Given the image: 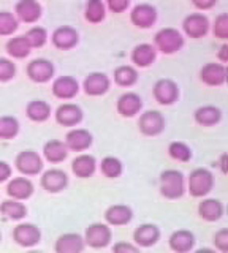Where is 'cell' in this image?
<instances>
[{
  "label": "cell",
  "mask_w": 228,
  "mask_h": 253,
  "mask_svg": "<svg viewBox=\"0 0 228 253\" xmlns=\"http://www.w3.org/2000/svg\"><path fill=\"white\" fill-rule=\"evenodd\" d=\"M0 242H2V233H0Z\"/></svg>",
  "instance_id": "cell-52"
},
{
  "label": "cell",
  "mask_w": 228,
  "mask_h": 253,
  "mask_svg": "<svg viewBox=\"0 0 228 253\" xmlns=\"http://www.w3.org/2000/svg\"><path fill=\"white\" fill-rule=\"evenodd\" d=\"M19 27V21L11 11H0V37H11Z\"/></svg>",
  "instance_id": "cell-40"
},
{
  "label": "cell",
  "mask_w": 228,
  "mask_h": 253,
  "mask_svg": "<svg viewBox=\"0 0 228 253\" xmlns=\"http://www.w3.org/2000/svg\"><path fill=\"white\" fill-rule=\"evenodd\" d=\"M113 78H114V83L119 87L129 89V87L135 85L138 83L139 75H138V70L133 65H121L114 70Z\"/></svg>",
  "instance_id": "cell-33"
},
{
  "label": "cell",
  "mask_w": 228,
  "mask_h": 253,
  "mask_svg": "<svg viewBox=\"0 0 228 253\" xmlns=\"http://www.w3.org/2000/svg\"><path fill=\"white\" fill-rule=\"evenodd\" d=\"M5 51L13 59H26L27 55L32 52L24 35H18V37L10 38L5 44Z\"/></svg>",
  "instance_id": "cell-34"
},
{
  "label": "cell",
  "mask_w": 228,
  "mask_h": 253,
  "mask_svg": "<svg viewBox=\"0 0 228 253\" xmlns=\"http://www.w3.org/2000/svg\"><path fill=\"white\" fill-rule=\"evenodd\" d=\"M130 59L135 68H147L155 62L157 49L151 43H139L132 49Z\"/></svg>",
  "instance_id": "cell-26"
},
{
  "label": "cell",
  "mask_w": 228,
  "mask_h": 253,
  "mask_svg": "<svg viewBox=\"0 0 228 253\" xmlns=\"http://www.w3.org/2000/svg\"><path fill=\"white\" fill-rule=\"evenodd\" d=\"M35 193V185L29 177L19 176L11 177L6 184V195L10 196V200L16 201H27L30 196Z\"/></svg>",
  "instance_id": "cell-17"
},
{
  "label": "cell",
  "mask_w": 228,
  "mask_h": 253,
  "mask_svg": "<svg viewBox=\"0 0 228 253\" xmlns=\"http://www.w3.org/2000/svg\"><path fill=\"white\" fill-rule=\"evenodd\" d=\"M103 217L108 226H125L133 220V209L127 204H113L105 211Z\"/></svg>",
  "instance_id": "cell-25"
},
{
  "label": "cell",
  "mask_w": 228,
  "mask_h": 253,
  "mask_svg": "<svg viewBox=\"0 0 228 253\" xmlns=\"http://www.w3.org/2000/svg\"><path fill=\"white\" fill-rule=\"evenodd\" d=\"M200 79L208 87H220L227 81V68L222 63L216 62L204 63L200 70Z\"/></svg>",
  "instance_id": "cell-21"
},
{
  "label": "cell",
  "mask_w": 228,
  "mask_h": 253,
  "mask_svg": "<svg viewBox=\"0 0 228 253\" xmlns=\"http://www.w3.org/2000/svg\"><path fill=\"white\" fill-rule=\"evenodd\" d=\"M216 184L214 174L206 168H196L187 177L185 188L193 198H204L212 192Z\"/></svg>",
  "instance_id": "cell-3"
},
{
  "label": "cell",
  "mask_w": 228,
  "mask_h": 253,
  "mask_svg": "<svg viewBox=\"0 0 228 253\" xmlns=\"http://www.w3.org/2000/svg\"><path fill=\"white\" fill-rule=\"evenodd\" d=\"M225 213V206L222 201L216 200V198H206L198 204V215L201 220L209 221V223H214L219 221L224 217Z\"/></svg>",
  "instance_id": "cell-28"
},
{
  "label": "cell",
  "mask_w": 228,
  "mask_h": 253,
  "mask_svg": "<svg viewBox=\"0 0 228 253\" xmlns=\"http://www.w3.org/2000/svg\"><path fill=\"white\" fill-rule=\"evenodd\" d=\"M43 158L35 150H21L14 158V168L24 177L38 176L43 171Z\"/></svg>",
  "instance_id": "cell-4"
},
{
  "label": "cell",
  "mask_w": 228,
  "mask_h": 253,
  "mask_svg": "<svg viewBox=\"0 0 228 253\" xmlns=\"http://www.w3.org/2000/svg\"><path fill=\"white\" fill-rule=\"evenodd\" d=\"M16 76V63L8 57H0V83H10Z\"/></svg>",
  "instance_id": "cell-42"
},
{
  "label": "cell",
  "mask_w": 228,
  "mask_h": 253,
  "mask_svg": "<svg viewBox=\"0 0 228 253\" xmlns=\"http://www.w3.org/2000/svg\"><path fill=\"white\" fill-rule=\"evenodd\" d=\"M217 59L219 62L222 63V65H225V63L228 62V44H222L219 49V54H217Z\"/></svg>",
  "instance_id": "cell-48"
},
{
  "label": "cell",
  "mask_w": 228,
  "mask_h": 253,
  "mask_svg": "<svg viewBox=\"0 0 228 253\" xmlns=\"http://www.w3.org/2000/svg\"><path fill=\"white\" fill-rule=\"evenodd\" d=\"M162 231L160 228L154 223H143L135 228L133 231V244L139 249H149L160 241Z\"/></svg>",
  "instance_id": "cell-16"
},
{
  "label": "cell",
  "mask_w": 228,
  "mask_h": 253,
  "mask_svg": "<svg viewBox=\"0 0 228 253\" xmlns=\"http://www.w3.org/2000/svg\"><path fill=\"white\" fill-rule=\"evenodd\" d=\"M26 116L32 122H46L51 117V105L45 100H32L26 106Z\"/></svg>",
  "instance_id": "cell-32"
},
{
  "label": "cell",
  "mask_w": 228,
  "mask_h": 253,
  "mask_svg": "<svg viewBox=\"0 0 228 253\" xmlns=\"http://www.w3.org/2000/svg\"><path fill=\"white\" fill-rule=\"evenodd\" d=\"M168 155L173 158V160L176 162H181V163H187L192 160L193 157V152L188 144H185V142L182 141H173L170 142L168 146Z\"/></svg>",
  "instance_id": "cell-38"
},
{
  "label": "cell",
  "mask_w": 228,
  "mask_h": 253,
  "mask_svg": "<svg viewBox=\"0 0 228 253\" xmlns=\"http://www.w3.org/2000/svg\"><path fill=\"white\" fill-rule=\"evenodd\" d=\"M111 89V79L108 75L101 71H93L84 78L83 81V90L89 97H101Z\"/></svg>",
  "instance_id": "cell-14"
},
{
  "label": "cell",
  "mask_w": 228,
  "mask_h": 253,
  "mask_svg": "<svg viewBox=\"0 0 228 253\" xmlns=\"http://www.w3.org/2000/svg\"><path fill=\"white\" fill-rule=\"evenodd\" d=\"M21 130L19 121L13 116H2L0 117V139H14Z\"/></svg>",
  "instance_id": "cell-37"
},
{
  "label": "cell",
  "mask_w": 228,
  "mask_h": 253,
  "mask_svg": "<svg viewBox=\"0 0 228 253\" xmlns=\"http://www.w3.org/2000/svg\"><path fill=\"white\" fill-rule=\"evenodd\" d=\"M0 213L8 218V220H13V221H21L27 217V206L21 201H16V200H5L0 203Z\"/></svg>",
  "instance_id": "cell-31"
},
{
  "label": "cell",
  "mask_w": 228,
  "mask_h": 253,
  "mask_svg": "<svg viewBox=\"0 0 228 253\" xmlns=\"http://www.w3.org/2000/svg\"><path fill=\"white\" fill-rule=\"evenodd\" d=\"M51 43L59 51H70L80 43V32L72 26H60L51 34Z\"/></svg>",
  "instance_id": "cell-13"
},
{
  "label": "cell",
  "mask_w": 228,
  "mask_h": 253,
  "mask_svg": "<svg viewBox=\"0 0 228 253\" xmlns=\"http://www.w3.org/2000/svg\"><path fill=\"white\" fill-rule=\"evenodd\" d=\"M98 168L97 158L91 154H80L73 158L72 162V171L76 177L80 179H89L95 174Z\"/></svg>",
  "instance_id": "cell-27"
},
{
  "label": "cell",
  "mask_w": 228,
  "mask_h": 253,
  "mask_svg": "<svg viewBox=\"0 0 228 253\" xmlns=\"http://www.w3.org/2000/svg\"><path fill=\"white\" fill-rule=\"evenodd\" d=\"M159 18V13H157V8L151 3H137L132 8L130 11V21L137 29H151L154 24L157 22Z\"/></svg>",
  "instance_id": "cell-11"
},
{
  "label": "cell",
  "mask_w": 228,
  "mask_h": 253,
  "mask_svg": "<svg viewBox=\"0 0 228 253\" xmlns=\"http://www.w3.org/2000/svg\"><path fill=\"white\" fill-rule=\"evenodd\" d=\"M68 174L65 171H62L59 168H51L48 171H45L40 177V185L45 192H48L51 195H56L64 192L68 187Z\"/></svg>",
  "instance_id": "cell-12"
},
{
  "label": "cell",
  "mask_w": 228,
  "mask_h": 253,
  "mask_svg": "<svg viewBox=\"0 0 228 253\" xmlns=\"http://www.w3.org/2000/svg\"><path fill=\"white\" fill-rule=\"evenodd\" d=\"M167 128V121H165V117L162 113L155 109H149V111H144L143 114H139V119H138V130L141 134H144V136H149V138H154V136H159L162 134Z\"/></svg>",
  "instance_id": "cell-5"
},
{
  "label": "cell",
  "mask_w": 228,
  "mask_h": 253,
  "mask_svg": "<svg viewBox=\"0 0 228 253\" xmlns=\"http://www.w3.org/2000/svg\"><path fill=\"white\" fill-rule=\"evenodd\" d=\"M54 117L60 126H76L83 122L84 113L75 103H62L54 113Z\"/></svg>",
  "instance_id": "cell-19"
},
{
  "label": "cell",
  "mask_w": 228,
  "mask_h": 253,
  "mask_svg": "<svg viewBox=\"0 0 228 253\" xmlns=\"http://www.w3.org/2000/svg\"><path fill=\"white\" fill-rule=\"evenodd\" d=\"M14 16L16 19L26 24H34L42 18L43 6L37 0H19L14 5Z\"/></svg>",
  "instance_id": "cell-20"
},
{
  "label": "cell",
  "mask_w": 228,
  "mask_h": 253,
  "mask_svg": "<svg viewBox=\"0 0 228 253\" xmlns=\"http://www.w3.org/2000/svg\"><path fill=\"white\" fill-rule=\"evenodd\" d=\"M64 144L67 146L68 152H84L93 144V136L86 128H72L65 134Z\"/></svg>",
  "instance_id": "cell-18"
},
{
  "label": "cell",
  "mask_w": 228,
  "mask_h": 253,
  "mask_svg": "<svg viewBox=\"0 0 228 253\" xmlns=\"http://www.w3.org/2000/svg\"><path fill=\"white\" fill-rule=\"evenodd\" d=\"M26 40L30 46V49H38V47H43L46 43H48V30L45 27H40V26H35V27H30L27 32H26Z\"/></svg>",
  "instance_id": "cell-39"
},
{
  "label": "cell",
  "mask_w": 228,
  "mask_h": 253,
  "mask_svg": "<svg viewBox=\"0 0 228 253\" xmlns=\"http://www.w3.org/2000/svg\"><path fill=\"white\" fill-rule=\"evenodd\" d=\"M11 237H13L14 244H18L19 247L34 249L35 245L42 242V229L35 223L24 221V223H19L13 228Z\"/></svg>",
  "instance_id": "cell-7"
},
{
  "label": "cell",
  "mask_w": 228,
  "mask_h": 253,
  "mask_svg": "<svg viewBox=\"0 0 228 253\" xmlns=\"http://www.w3.org/2000/svg\"><path fill=\"white\" fill-rule=\"evenodd\" d=\"M26 253H45V252H42V250H35V249H32V250H29V252H26Z\"/></svg>",
  "instance_id": "cell-51"
},
{
  "label": "cell",
  "mask_w": 228,
  "mask_h": 253,
  "mask_svg": "<svg viewBox=\"0 0 228 253\" xmlns=\"http://www.w3.org/2000/svg\"><path fill=\"white\" fill-rule=\"evenodd\" d=\"M154 100L162 106H171L179 100V85L168 78L159 79L152 87Z\"/></svg>",
  "instance_id": "cell-8"
},
{
  "label": "cell",
  "mask_w": 228,
  "mask_h": 253,
  "mask_svg": "<svg viewBox=\"0 0 228 253\" xmlns=\"http://www.w3.org/2000/svg\"><path fill=\"white\" fill-rule=\"evenodd\" d=\"M212 34L219 40H225L228 38V13H220L217 18L214 19L212 24Z\"/></svg>",
  "instance_id": "cell-41"
},
{
  "label": "cell",
  "mask_w": 228,
  "mask_h": 253,
  "mask_svg": "<svg viewBox=\"0 0 228 253\" xmlns=\"http://www.w3.org/2000/svg\"><path fill=\"white\" fill-rule=\"evenodd\" d=\"M160 195L167 200H179L187 192L185 176L178 169H165L160 172Z\"/></svg>",
  "instance_id": "cell-2"
},
{
  "label": "cell",
  "mask_w": 228,
  "mask_h": 253,
  "mask_svg": "<svg viewBox=\"0 0 228 253\" xmlns=\"http://www.w3.org/2000/svg\"><path fill=\"white\" fill-rule=\"evenodd\" d=\"M106 10H109L114 14H121L124 11H127L130 8V0H108Z\"/></svg>",
  "instance_id": "cell-45"
},
{
  "label": "cell",
  "mask_w": 228,
  "mask_h": 253,
  "mask_svg": "<svg viewBox=\"0 0 228 253\" xmlns=\"http://www.w3.org/2000/svg\"><path fill=\"white\" fill-rule=\"evenodd\" d=\"M185 44V38L175 27H163L154 35V47L157 52L171 55L181 51Z\"/></svg>",
  "instance_id": "cell-1"
},
{
  "label": "cell",
  "mask_w": 228,
  "mask_h": 253,
  "mask_svg": "<svg viewBox=\"0 0 228 253\" xmlns=\"http://www.w3.org/2000/svg\"><path fill=\"white\" fill-rule=\"evenodd\" d=\"M227 160H228V155H227V152H224L222 155H220V158H219V168H220V171H222L224 174L228 172V163H227Z\"/></svg>",
  "instance_id": "cell-49"
},
{
  "label": "cell",
  "mask_w": 228,
  "mask_h": 253,
  "mask_svg": "<svg viewBox=\"0 0 228 253\" xmlns=\"http://www.w3.org/2000/svg\"><path fill=\"white\" fill-rule=\"evenodd\" d=\"M26 73L30 81H34L37 84H45V83H49L54 78L56 67H54V63L49 59L38 57L27 63Z\"/></svg>",
  "instance_id": "cell-9"
},
{
  "label": "cell",
  "mask_w": 228,
  "mask_h": 253,
  "mask_svg": "<svg viewBox=\"0 0 228 253\" xmlns=\"http://www.w3.org/2000/svg\"><path fill=\"white\" fill-rule=\"evenodd\" d=\"M113 253H143L139 247H137L133 242H127V241H119L113 245Z\"/></svg>",
  "instance_id": "cell-44"
},
{
  "label": "cell",
  "mask_w": 228,
  "mask_h": 253,
  "mask_svg": "<svg viewBox=\"0 0 228 253\" xmlns=\"http://www.w3.org/2000/svg\"><path fill=\"white\" fill-rule=\"evenodd\" d=\"M116 109L122 117H135L143 109V98L135 92H125L117 98Z\"/></svg>",
  "instance_id": "cell-22"
},
{
  "label": "cell",
  "mask_w": 228,
  "mask_h": 253,
  "mask_svg": "<svg viewBox=\"0 0 228 253\" xmlns=\"http://www.w3.org/2000/svg\"><path fill=\"white\" fill-rule=\"evenodd\" d=\"M68 149L64 144V141L60 139H49L48 142H45L43 146V157L46 162H49L52 165L62 163L68 157Z\"/></svg>",
  "instance_id": "cell-30"
},
{
  "label": "cell",
  "mask_w": 228,
  "mask_h": 253,
  "mask_svg": "<svg viewBox=\"0 0 228 253\" xmlns=\"http://www.w3.org/2000/svg\"><path fill=\"white\" fill-rule=\"evenodd\" d=\"M84 244L89 245L91 249H105L113 242V231L106 223H92L86 228L84 231Z\"/></svg>",
  "instance_id": "cell-6"
},
{
  "label": "cell",
  "mask_w": 228,
  "mask_h": 253,
  "mask_svg": "<svg viewBox=\"0 0 228 253\" xmlns=\"http://www.w3.org/2000/svg\"><path fill=\"white\" fill-rule=\"evenodd\" d=\"M84 249V237L80 233L60 234L54 242V252L56 253H83Z\"/></svg>",
  "instance_id": "cell-23"
},
{
  "label": "cell",
  "mask_w": 228,
  "mask_h": 253,
  "mask_svg": "<svg viewBox=\"0 0 228 253\" xmlns=\"http://www.w3.org/2000/svg\"><path fill=\"white\" fill-rule=\"evenodd\" d=\"M100 172L108 179H117L124 172V163L117 157H105L98 165Z\"/></svg>",
  "instance_id": "cell-36"
},
{
  "label": "cell",
  "mask_w": 228,
  "mask_h": 253,
  "mask_svg": "<svg viewBox=\"0 0 228 253\" xmlns=\"http://www.w3.org/2000/svg\"><path fill=\"white\" fill-rule=\"evenodd\" d=\"M192 5L200 11H206L217 5V0H193Z\"/></svg>",
  "instance_id": "cell-47"
},
{
  "label": "cell",
  "mask_w": 228,
  "mask_h": 253,
  "mask_svg": "<svg viewBox=\"0 0 228 253\" xmlns=\"http://www.w3.org/2000/svg\"><path fill=\"white\" fill-rule=\"evenodd\" d=\"M222 109L214 106V105H204L200 106L198 109L193 113V119L195 122L198 124L200 126H216L220 121H222Z\"/></svg>",
  "instance_id": "cell-29"
},
{
  "label": "cell",
  "mask_w": 228,
  "mask_h": 253,
  "mask_svg": "<svg viewBox=\"0 0 228 253\" xmlns=\"http://www.w3.org/2000/svg\"><path fill=\"white\" fill-rule=\"evenodd\" d=\"M195 234L190 229H176L168 237V245L175 253H190L195 249Z\"/></svg>",
  "instance_id": "cell-24"
},
{
  "label": "cell",
  "mask_w": 228,
  "mask_h": 253,
  "mask_svg": "<svg viewBox=\"0 0 228 253\" xmlns=\"http://www.w3.org/2000/svg\"><path fill=\"white\" fill-rule=\"evenodd\" d=\"M209 29H211V22L208 19V16L203 13H190L182 21L184 34L192 40H200L203 37H206Z\"/></svg>",
  "instance_id": "cell-10"
},
{
  "label": "cell",
  "mask_w": 228,
  "mask_h": 253,
  "mask_svg": "<svg viewBox=\"0 0 228 253\" xmlns=\"http://www.w3.org/2000/svg\"><path fill=\"white\" fill-rule=\"evenodd\" d=\"M212 244H214V250L219 253H228V228H220L219 231L212 236Z\"/></svg>",
  "instance_id": "cell-43"
},
{
  "label": "cell",
  "mask_w": 228,
  "mask_h": 253,
  "mask_svg": "<svg viewBox=\"0 0 228 253\" xmlns=\"http://www.w3.org/2000/svg\"><path fill=\"white\" fill-rule=\"evenodd\" d=\"M11 174H13V169H11L10 163L0 160V184H3V182H8L11 179Z\"/></svg>",
  "instance_id": "cell-46"
},
{
  "label": "cell",
  "mask_w": 228,
  "mask_h": 253,
  "mask_svg": "<svg viewBox=\"0 0 228 253\" xmlns=\"http://www.w3.org/2000/svg\"><path fill=\"white\" fill-rule=\"evenodd\" d=\"M51 89H52L54 97L67 101V100H73L76 95L80 93L81 87H80V83L76 81V78L64 75V76H57L54 79Z\"/></svg>",
  "instance_id": "cell-15"
},
{
  "label": "cell",
  "mask_w": 228,
  "mask_h": 253,
  "mask_svg": "<svg viewBox=\"0 0 228 253\" xmlns=\"http://www.w3.org/2000/svg\"><path fill=\"white\" fill-rule=\"evenodd\" d=\"M193 253H219V252L214 250V249H211V247H201L198 250H195Z\"/></svg>",
  "instance_id": "cell-50"
},
{
  "label": "cell",
  "mask_w": 228,
  "mask_h": 253,
  "mask_svg": "<svg viewBox=\"0 0 228 253\" xmlns=\"http://www.w3.org/2000/svg\"><path fill=\"white\" fill-rule=\"evenodd\" d=\"M84 18L91 24H100L106 18V5L101 0H89L84 5Z\"/></svg>",
  "instance_id": "cell-35"
}]
</instances>
